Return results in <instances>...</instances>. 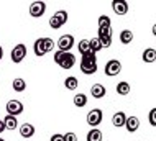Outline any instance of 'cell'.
<instances>
[{"instance_id":"cell-1","label":"cell","mask_w":156,"mask_h":141,"mask_svg":"<svg viewBox=\"0 0 156 141\" xmlns=\"http://www.w3.org/2000/svg\"><path fill=\"white\" fill-rule=\"evenodd\" d=\"M81 71L86 76H90V74H95L97 72V58H95V54L92 53V51L87 53V54H82Z\"/></svg>"},{"instance_id":"cell-2","label":"cell","mask_w":156,"mask_h":141,"mask_svg":"<svg viewBox=\"0 0 156 141\" xmlns=\"http://www.w3.org/2000/svg\"><path fill=\"white\" fill-rule=\"evenodd\" d=\"M120 71H122V62L119 59H110L105 64V76H108V77H115L117 74H120Z\"/></svg>"},{"instance_id":"cell-3","label":"cell","mask_w":156,"mask_h":141,"mask_svg":"<svg viewBox=\"0 0 156 141\" xmlns=\"http://www.w3.org/2000/svg\"><path fill=\"white\" fill-rule=\"evenodd\" d=\"M74 46V36L73 35H62L59 40H58V48L62 53H71Z\"/></svg>"},{"instance_id":"cell-4","label":"cell","mask_w":156,"mask_h":141,"mask_svg":"<svg viewBox=\"0 0 156 141\" xmlns=\"http://www.w3.org/2000/svg\"><path fill=\"white\" fill-rule=\"evenodd\" d=\"M102 117H104L102 110H100V108H94V110H90V112L87 113V123H89L92 128H97L100 123H102Z\"/></svg>"},{"instance_id":"cell-5","label":"cell","mask_w":156,"mask_h":141,"mask_svg":"<svg viewBox=\"0 0 156 141\" xmlns=\"http://www.w3.org/2000/svg\"><path fill=\"white\" fill-rule=\"evenodd\" d=\"M7 115H13V117H18L20 113H23V104L20 100H8L7 102Z\"/></svg>"},{"instance_id":"cell-6","label":"cell","mask_w":156,"mask_h":141,"mask_svg":"<svg viewBox=\"0 0 156 141\" xmlns=\"http://www.w3.org/2000/svg\"><path fill=\"white\" fill-rule=\"evenodd\" d=\"M102 43V48H108L112 44V28H99V36H97Z\"/></svg>"},{"instance_id":"cell-7","label":"cell","mask_w":156,"mask_h":141,"mask_svg":"<svg viewBox=\"0 0 156 141\" xmlns=\"http://www.w3.org/2000/svg\"><path fill=\"white\" fill-rule=\"evenodd\" d=\"M27 56V46L25 44H16L13 49H12V61L15 64H20Z\"/></svg>"},{"instance_id":"cell-8","label":"cell","mask_w":156,"mask_h":141,"mask_svg":"<svg viewBox=\"0 0 156 141\" xmlns=\"http://www.w3.org/2000/svg\"><path fill=\"white\" fill-rule=\"evenodd\" d=\"M46 12V3L44 2H33L30 5V15L33 18H40Z\"/></svg>"},{"instance_id":"cell-9","label":"cell","mask_w":156,"mask_h":141,"mask_svg":"<svg viewBox=\"0 0 156 141\" xmlns=\"http://www.w3.org/2000/svg\"><path fill=\"white\" fill-rule=\"evenodd\" d=\"M112 8L117 15H126V12H128V2H125V0H113Z\"/></svg>"},{"instance_id":"cell-10","label":"cell","mask_w":156,"mask_h":141,"mask_svg":"<svg viewBox=\"0 0 156 141\" xmlns=\"http://www.w3.org/2000/svg\"><path fill=\"white\" fill-rule=\"evenodd\" d=\"M74 64H76V56L71 54V53H66L64 58L61 59L59 66L62 67V69H71V67H74Z\"/></svg>"},{"instance_id":"cell-11","label":"cell","mask_w":156,"mask_h":141,"mask_svg":"<svg viewBox=\"0 0 156 141\" xmlns=\"http://www.w3.org/2000/svg\"><path fill=\"white\" fill-rule=\"evenodd\" d=\"M125 126H126V130H128V133H135V131L140 128V120H138L136 117H126Z\"/></svg>"},{"instance_id":"cell-12","label":"cell","mask_w":156,"mask_h":141,"mask_svg":"<svg viewBox=\"0 0 156 141\" xmlns=\"http://www.w3.org/2000/svg\"><path fill=\"white\" fill-rule=\"evenodd\" d=\"M90 93L94 99H102V97H105V93H107V90H105V87L102 84H94L90 87Z\"/></svg>"},{"instance_id":"cell-13","label":"cell","mask_w":156,"mask_h":141,"mask_svg":"<svg viewBox=\"0 0 156 141\" xmlns=\"http://www.w3.org/2000/svg\"><path fill=\"white\" fill-rule=\"evenodd\" d=\"M125 122H126L125 112H117V113L112 117V123H113V126H117V128L125 126Z\"/></svg>"},{"instance_id":"cell-14","label":"cell","mask_w":156,"mask_h":141,"mask_svg":"<svg viewBox=\"0 0 156 141\" xmlns=\"http://www.w3.org/2000/svg\"><path fill=\"white\" fill-rule=\"evenodd\" d=\"M2 122L5 125V130H15L18 126V120H16V117H13V115H7Z\"/></svg>"},{"instance_id":"cell-15","label":"cell","mask_w":156,"mask_h":141,"mask_svg":"<svg viewBox=\"0 0 156 141\" xmlns=\"http://www.w3.org/2000/svg\"><path fill=\"white\" fill-rule=\"evenodd\" d=\"M20 135H22L23 138H31V136L35 135V126L30 125V123H25V125L20 126Z\"/></svg>"},{"instance_id":"cell-16","label":"cell","mask_w":156,"mask_h":141,"mask_svg":"<svg viewBox=\"0 0 156 141\" xmlns=\"http://www.w3.org/2000/svg\"><path fill=\"white\" fill-rule=\"evenodd\" d=\"M143 61L145 62H154L156 61V49L154 48H146L143 51Z\"/></svg>"},{"instance_id":"cell-17","label":"cell","mask_w":156,"mask_h":141,"mask_svg":"<svg viewBox=\"0 0 156 141\" xmlns=\"http://www.w3.org/2000/svg\"><path fill=\"white\" fill-rule=\"evenodd\" d=\"M77 85H79V80H77V77H74V76H71V77H67L64 80V87L67 90H76Z\"/></svg>"},{"instance_id":"cell-18","label":"cell","mask_w":156,"mask_h":141,"mask_svg":"<svg viewBox=\"0 0 156 141\" xmlns=\"http://www.w3.org/2000/svg\"><path fill=\"white\" fill-rule=\"evenodd\" d=\"M73 102H74L76 107H81L82 108V107H86V104H87V95L86 93H76Z\"/></svg>"},{"instance_id":"cell-19","label":"cell","mask_w":156,"mask_h":141,"mask_svg":"<svg viewBox=\"0 0 156 141\" xmlns=\"http://www.w3.org/2000/svg\"><path fill=\"white\" fill-rule=\"evenodd\" d=\"M87 141H102V131L97 130V128H92L87 133Z\"/></svg>"},{"instance_id":"cell-20","label":"cell","mask_w":156,"mask_h":141,"mask_svg":"<svg viewBox=\"0 0 156 141\" xmlns=\"http://www.w3.org/2000/svg\"><path fill=\"white\" fill-rule=\"evenodd\" d=\"M120 41L123 43V44H130V43L133 41V31H130V30H123V31L120 33Z\"/></svg>"},{"instance_id":"cell-21","label":"cell","mask_w":156,"mask_h":141,"mask_svg":"<svg viewBox=\"0 0 156 141\" xmlns=\"http://www.w3.org/2000/svg\"><path fill=\"white\" fill-rule=\"evenodd\" d=\"M89 46H90V51L92 53H99L100 49H104L102 48V43H100V40L99 38H92V40H89Z\"/></svg>"},{"instance_id":"cell-22","label":"cell","mask_w":156,"mask_h":141,"mask_svg":"<svg viewBox=\"0 0 156 141\" xmlns=\"http://www.w3.org/2000/svg\"><path fill=\"white\" fill-rule=\"evenodd\" d=\"M12 87H13L15 92H23L25 89H27V82H25L23 79H15L13 82H12Z\"/></svg>"},{"instance_id":"cell-23","label":"cell","mask_w":156,"mask_h":141,"mask_svg":"<svg viewBox=\"0 0 156 141\" xmlns=\"http://www.w3.org/2000/svg\"><path fill=\"white\" fill-rule=\"evenodd\" d=\"M33 51H35L36 56H44V49H43V43H41V38H38V40L35 41V44H33Z\"/></svg>"},{"instance_id":"cell-24","label":"cell","mask_w":156,"mask_h":141,"mask_svg":"<svg viewBox=\"0 0 156 141\" xmlns=\"http://www.w3.org/2000/svg\"><path fill=\"white\" fill-rule=\"evenodd\" d=\"M41 43H43V49H44V53H49V51H53L54 49V41L51 40V38H41Z\"/></svg>"},{"instance_id":"cell-25","label":"cell","mask_w":156,"mask_h":141,"mask_svg":"<svg viewBox=\"0 0 156 141\" xmlns=\"http://www.w3.org/2000/svg\"><path fill=\"white\" fill-rule=\"evenodd\" d=\"M117 93H120V95L130 93V84L128 82H119L117 84Z\"/></svg>"},{"instance_id":"cell-26","label":"cell","mask_w":156,"mask_h":141,"mask_svg":"<svg viewBox=\"0 0 156 141\" xmlns=\"http://www.w3.org/2000/svg\"><path fill=\"white\" fill-rule=\"evenodd\" d=\"M97 25H99V28H107V26L112 25V21H110V18H108L107 15H100L99 20H97Z\"/></svg>"},{"instance_id":"cell-27","label":"cell","mask_w":156,"mask_h":141,"mask_svg":"<svg viewBox=\"0 0 156 141\" xmlns=\"http://www.w3.org/2000/svg\"><path fill=\"white\" fill-rule=\"evenodd\" d=\"M79 53L81 54H87V53H90V46H89V40H82L81 43H79Z\"/></svg>"},{"instance_id":"cell-28","label":"cell","mask_w":156,"mask_h":141,"mask_svg":"<svg viewBox=\"0 0 156 141\" xmlns=\"http://www.w3.org/2000/svg\"><path fill=\"white\" fill-rule=\"evenodd\" d=\"M49 26H51L53 30H58V28H61V26H62L61 21L58 20V16H56V15H53L51 18H49Z\"/></svg>"},{"instance_id":"cell-29","label":"cell","mask_w":156,"mask_h":141,"mask_svg":"<svg viewBox=\"0 0 156 141\" xmlns=\"http://www.w3.org/2000/svg\"><path fill=\"white\" fill-rule=\"evenodd\" d=\"M54 15H56V16H58V20L61 21V25L67 23V12H66V10H59V12H56Z\"/></svg>"},{"instance_id":"cell-30","label":"cell","mask_w":156,"mask_h":141,"mask_svg":"<svg viewBox=\"0 0 156 141\" xmlns=\"http://www.w3.org/2000/svg\"><path fill=\"white\" fill-rule=\"evenodd\" d=\"M62 139L64 141H77V136H76V133H66V135H62Z\"/></svg>"},{"instance_id":"cell-31","label":"cell","mask_w":156,"mask_h":141,"mask_svg":"<svg viewBox=\"0 0 156 141\" xmlns=\"http://www.w3.org/2000/svg\"><path fill=\"white\" fill-rule=\"evenodd\" d=\"M64 54H66V53H62V51L58 49L56 53H54V62H56V64H59V62H61V59L64 58Z\"/></svg>"},{"instance_id":"cell-32","label":"cell","mask_w":156,"mask_h":141,"mask_svg":"<svg viewBox=\"0 0 156 141\" xmlns=\"http://www.w3.org/2000/svg\"><path fill=\"white\" fill-rule=\"evenodd\" d=\"M154 117H156V110L153 108V110L150 112V125H151V126L156 125V118H154Z\"/></svg>"},{"instance_id":"cell-33","label":"cell","mask_w":156,"mask_h":141,"mask_svg":"<svg viewBox=\"0 0 156 141\" xmlns=\"http://www.w3.org/2000/svg\"><path fill=\"white\" fill-rule=\"evenodd\" d=\"M49 141H64L62 139V135H59V133H54L53 136H51V139Z\"/></svg>"},{"instance_id":"cell-34","label":"cell","mask_w":156,"mask_h":141,"mask_svg":"<svg viewBox=\"0 0 156 141\" xmlns=\"http://www.w3.org/2000/svg\"><path fill=\"white\" fill-rule=\"evenodd\" d=\"M3 131H5V125H3V122L0 120V133H3Z\"/></svg>"},{"instance_id":"cell-35","label":"cell","mask_w":156,"mask_h":141,"mask_svg":"<svg viewBox=\"0 0 156 141\" xmlns=\"http://www.w3.org/2000/svg\"><path fill=\"white\" fill-rule=\"evenodd\" d=\"M2 58H3V48L0 46V61H2Z\"/></svg>"},{"instance_id":"cell-36","label":"cell","mask_w":156,"mask_h":141,"mask_svg":"<svg viewBox=\"0 0 156 141\" xmlns=\"http://www.w3.org/2000/svg\"><path fill=\"white\" fill-rule=\"evenodd\" d=\"M0 141H5V139H3V138H0Z\"/></svg>"}]
</instances>
